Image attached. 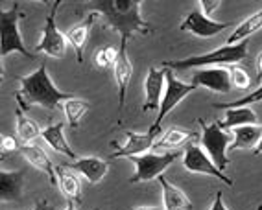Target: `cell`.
<instances>
[{
    "mask_svg": "<svg viewBox=\"0 0 262 210\" xmlns=\"http://www.w3.org/2000/svg\"><path fill=\"white\" fill-rule=\"evenodd\" d=\"M93 11L102 15L109 28L120 33V46L127 48V39L133 33H154L155 28L141 17V0H96Z\"/></svg>",
    "mask_w": 262,
    "mask_h": 210,
    "instance_id": "cell-1",
    "label": "cell"
},
{
    "mask_svg": "<svg viewBox=\"0 0 262 210\" xmlns=\"http://www.w3.org/2000/svg\"><path fill=\"white\" fill-rule=\"evenodd\" d=\"M20 90L17 92V102H19L20 109H26L30 105H41L47 109H56L61 107V103L67 100L74 98L72 94L61 92L57 89L54 81L50 80L47 70V63H41L35 72L20 78Z\"/></svg>",
    "mask_w": 262,
    "mask_h": 210,
    "instance_id": "cell-2",
    "label": "cell"
},
{
    "mask_svg": "<svg viewBox=\"0 0 262 210\" xmlns=\"http://www.w3.org/2000/svg\"><path fill=\"white\" fill-rule=\"evenodd\" d=\"M249 39L238 44H224L209 54L185 57L179 61H164V68L170 70H187V68H203L205 65H236L248 57Z\"/></svg>",
    "mask_w": 262,
    "mask_h": 210,
    "instance_id": "cell-3",
    "label": "cell"
},
{
    "mask_svg": "<svg viewBox=\"0 0 262 210\" xmlns=\"http://www.w3.org/2000/svg\"><path fill=\"white\" fill-rule=\"evenodd\" d=\"M23 15L19 13V4L15 2L11 6L10 11L2 10L0 11V57L11 56V54H20V56L33 59L35 54L30 52L28 48L24 46L23 39L19 33V19Z\"/></svg>",
    "mask_w": 262,
    "mask_h": 210,
    "instance_id": "cell-4",
    "label": "cell"
},
{
    "mask_svg": "<svg viewBox=\"0 0 262 210\" xmlns=\"http://www.w3.org/2000/svg\"><path fill=\"white\" fill-rule=\"evenodd\" d=\"M198 124L202 126V136H200V144H202L203 151L211 157L212 162L225 172L227 166L231 164L229 157H227V150L231 146V131H224L218 122L214 124H207L205 120H198Z\"/></svg>",
    "mask_w": 262,
    "mask_h": 210,
    "instance_id": "cell-5",
    "label": "cell"
},
{
    "mask_svg": "<svg viewBox=\"0 0 262 210\" xmlns=\"http://www.w3.org/2000/svg\"><path fill=\"white\" fill-rule=\"evenodd\" d=\"M183 155V151H170V153H144V155H137V157H131L133 164H135V173L127 179V182L135 184V182H146V181H154V179H159L161 175H164L166 168L170 164H173L176 160Z\"/></svg>",
    "mask_w": 262,
    "mask_h": 210,
    "instance_id": "cell-6",
    "label": "cell"
},
{
    "mask_svg": "<svg viewBox=\"0 0 262 210\" xmlns=\"http://www.w3.org/2000/svg\"><path fill=\"white\" fill-rule=\"evenodd\" d=\"M198 87L192 83H183L179 81L176 76H173V70L164 68V94H163V102H161L159 112H157V118H155L154 126L161 127V122L166 118L172 109L178 107V103L183 102L187 98L192 90H196Z\"/></svg>",
    "mask_w": 262,
    "mask_h": 210,
    "instance_id": "cell-7",
    "label": "cell"
},
{
    "mask_svg": "<svg viewBox=\"0 0 262 210\" xmlns=\"http://www.w3.org/2000/svg\"><path fill=\"white\" fill-rule=\"evenodd\" d=\"M183 166H185V170L190 173H203V175L216 177L218 181L225 182V184L231 188H233V184H234L233 179L227 177V175L212 162L211 157L203 151L202 146L192 144V142L187 146V150L183 151Z\"/></svg>",
    "mask_w": 262,
    "mask_h": 210,
    "instance_id": "cell-8",
    "label": "cell"
},
{
    "mask_svg": "<svg viewBox=\"0 0 262 210\" xmlns=\"http://www.w3.org/2000/svg\"><path fill=\"white\" fill-rule=\"evenodd\" d=\"M59 4H61L59 0L54 2V10L50 11V15L47 17V22H45L41 42H37L35 48H33L35 52H42V54H47L48 57H56V59L65 57L67 46H69L67 35L61 33L59 28L56 26V13H57V6Z\"/></svg>",
    "mask_w": 262,
    "mask_h": 210,
    "instance_id": "cell-9",
    "label": "cell"
},
{
    "mask_svg": "<svg viewBox=\"0 0 262 210\" xmlns=\"http://www.w3.org/2000/svg\"><path fill=\"white\" fill-rule=\"evenodd\" d=\"M161 135V127L154 126L146 133H135V131H126V144L118 148L115 153L111 155L113 159H131L137 157V153H148L150 150H154L155 142Z\"/></svg>",
    "mask_w": 262,
    "mask_h": 210,
    "instance_id": "cell-10",
    "label": "cell"
},
{
    "mask_svg": "<svg viewBox=\"0 0 262 210\" xmlns=\"http://www.w3.org/2000/svg\"><path fill=\"white\" fill-rule=\"evenodd\" d=\"M231 28V22H218V20H212L209 17L202 13L200 10H194L185 17L181 24H179V30L181 32H188L196 37H214L218 33H222L224 30Z\"/></svg>",
    "mask_w": 262,
    "mask_h": 210,
    "instance_id": "cell-11",
    "label": "cell"
},
{
    "mask_svg": "<svg viewBox=\"0 0 262 210\" xmlns=\"http://www.w3.org/2000/svg\"><path fill=\"white\" fill-rule=\"evenodd\" d=\"M192 85L196 87H205L218 94H229L233 81H231V72L224 66L218 68H196L192 74Z\"/></svg>",
    "mask_w": 262,
    "mask_h": 210,
    "instance_id": "cell-12",
    "label": "cell"
},
{
    "mask_svg": "<svg viewBox=\"0 0 262 210\" xmlns=\"http://www.w3.org/2000/svg\"><path fill=\"white\" fill-rule=\"evenodd\" d=\"M144 92L146 98L144 103H142V112H148L151 109H159L164 94V68L159 70L155 68V66H150L144 81Z\"/></svg>",
    "mask_w": 262,
    "mask_h": 210,
    "instance_id": "cell-13",
    "label": "cell"
},
{
    "mask_svg": "<svg viewBox=\"0 0 262 210\" xmlns=\"http://www.w3.org/2000/svg\"><path fill=\"white\" fill-rule=\"evenodd\" d=\"M20 155L28 160V164H32L33 168H37V170H41V172L47 173L48 179H50V182H52V186H59L56 166H54V162L50 160L48 153H45V150H42L41 146L23 144V148H20Z\"/></svg>",
    "mask_w": 262,
    "mask_h": 210,
    "instance_id": "cell-14",
    "label": "cell"
},
{
    "mask_svg": "<svg viewBox=\"0 0 262 210\" xmlns=\"http://www.w3.org/2000/svg\"><path fill=\"white\" fill-rule=\"evenodd\" d=\"M65 166L74 170L76 173H80L91 184H98L109 172V164L98 157H81V159H76L74 162L65 164Z\"/></svg>",
    "mask_w": 262,
    "mask_h": 210,
    "instance_id": "cell-15",
    "label": "cell"
},
{
    "mask_svg": "<svg viewBox=\"0 0 262 210\" xmlns=\"http://www.w3.org/2000/svg\"><path fill=\"white\" fill-rule=\"evenodd\" d=\"M96 17H98V13L91 11V13L87 15V19L81 20V22H78L76 26H72V28L65 33L69 44L74 48L76 61H78L80 65L83 63V50H85V46H87V41H89V35H91V28H93L94 19H96Z\"/></svg>",
    "mask_w": 262,
    "mask_h": 210,
    "instance_id": "cell-16",
    "label": "cell"
},
{
    "mask_svg": "<svg viewBox=\"0 0 262 210\" xmlns=\"http://www.w3.org/2000/svg\"><path fill=\"white\" fill-rule=\"evenodd\" d=\"M120 50V56L118 61L113 66V72H115V80H117L118 87V111L124 109V102H126V92H127V85L131 81V76H133V65H131L129 57H127V48H118Z\"/></svg>",
    "mask_w": 262,
    "mask_h": 210,
    "instance_id": "cell-17",
    "label": "cell"
},
{
    "mask_svg": "<svg viewBox=\"0 0 262 210\" xmlns=\"http://www.w3.org/2000/svg\"><path fill=\"white\" fill-rule=\"evenodd\" d=\"M56 173H57V181H59V188L63 192V196L69 201L80 205L81 203V182L78 173L74 170H71L65 164H59L56 166Z\"/></svg>",
    "mask_w": 262,
    "mask_h": 210,
    "instance_id": "cell-18",
    "label": "cell"
},
{
    "mask_svg": "<svg viewBox=\"0 0 262 210\" xmlns=\"http://www.w3.org/2000/svg\"><path fill=\"white\" fill-rule=\"evenodd\" d=\"M161 186H163V206L164 210H192L194 205L192 201L187 197V194L178 188L176 184L168 181V179L161 175L159 177Z\"/></svg>",
    "mask_w": 262,
    "mask_h": 210,
    "instance_id": "cell-19",
    "label": "cell"
},
{
    "mask_svg": "<svg viewBox=\"0 0 262 210\" xmlns=\"http://www.w3.org/2000/svg\"><path fill=\"white\" fill-rule=\"evenodd\" d=\"M24 177L26 173L24 170H17V172H0V199L4 201H15L23 196L24 188Z\"/></svg>",
    "mask_w": 262,
    "mask_h": 210,
    "instance_id": "cell-20",
    "label": "cell"
},
{
    "mask_svg": "<svg viewBox=\"0 0 262 210\" xmlns=\"http://www.w3.org/2000/svg\"><path fill=\"white\" fill-rule=\"evenodd\" d=\"M63 129H65V124L63 122H56V124H50L48 127L41 131V138L50 146L52 150L57 151V153L67 155L69 159L76 160V153L72 151V148L67 142L65 135H63Z\"/></svg>",
    "mask_w": 262,
    "mask_h": 210,
    "instance_id": "cell-21",
    "label": "cell"
},
{
    "mask_svg": "<svg viewBox=\"0 0 262 210\" xmlns=\"http://www.w3.org/2000/svg\"><path fill=\"white\" fill-rule=\"evenodd\" d=\"M262 126H242L233 129V142L227 151L236 150H255L260 142Z\"/></svg>",
    "mask_w": 262,
    "mask_h": 210,
    "instance_id": "cell-22",
    "label": "cell"
},
{
    "mask_svg": "<svg viewBox=\"0 0 262 210\" xmlns=\"http://www.w3.org/2000/svg\"><path fill=\"white\" fill-rule=\"evenodd\" d=\"M194 138H200V135L194 133V131L181 129V127H170L168 131H164L163 135L159 136L154 150H178L179 146L187 144V142H190Z\"/></svg>",
    "mask_w": 262,
    "mask_h": 210,
    "instance_id": "cell-23",
    "label": "cell"
},
{
    "mask_svg": "<svg viewBox=\"0 0 262 210\" xmlns=\"http://www.w3.org/2000/svg\"><path fill=\"white\" fill-rule=\"evenodd\" d=\"M224 131L236 129L242 126H258L257 112L249 107H238V109H227L225 111V118L218 122Z\"/></svg>",
    "mask_w": 262,
    "mask_h": 210,
    "instance_id": "cell-24",
    "label": "cell"
},
{
    "mask_svg": "<svg viewBox=\"0 0 262 210\" xmlns=\"http://www.w3.org/2000/svg\"><path fill=\"white\" fill-rule=\"evenodd\" d=\"M258 30H262V10L253 13L251 17L244 19L242 22L233 30L229 37H227V44H238V42L249 39V35L257 33Z\"/></svg>",
    "mask_w": 262,
    "mask_h": 210,
    "instance_id": "cell-25",
    "label": "cell"
},
{
    "mask_svg": "<svg viewBox=\"0 0 262 210\" xmlns=\"http://www.w3.org/2000/svg\"><path fill=\"white\" fill-rule=\"evenodd\" d=\"M41 127L37 126V122H33L24 114L23 109H17V136L23 144H33L35 138L41 136Z\"/></svg>",
    "mask_w": 262,
    "mask_h": 210,
    "instance_id": "cell-26",
    "label": "cell"
},
{
    "mask_svg": "<svg viewBox=\"0 0 262 210\" xmlns=\"http://www.w3.org/2000/svg\"><path fill=\"white\" fill-rule=\"evenodd\" d=\"M61 109H63L67 120H69V126H71L72 129H76V127L80 126L81 118H83L85 114H87V111L91 109V103L81 98H71L61 103Z\"/></svg>",
    "mask_w": 262,
    "mask_h": 210,
    "instance_id": "cell-27",
    "label": "cell"
},
{
    "mask_svg": "<svg viewBox=\"0 0 262 210\" xmlns=\"http://www.w3.org/2000/svg\"><path fill=\"white\" fill-rule=\"evenodd\" d=\"M262 102V85L257 90H253L251 94H246L244 98L234 100L229 103H214V109H238V107H249L251 103H258Z\"/></svg>",
    "mask_w": 262,
    "mask_h": 210,
    "instance_id": "cell-28",
    "label": "cell"
},
{
    "mask_svg": "<svg viewBox=\"0 0 262 210\" xmlns=\"http://www.w3.org/2000/svg\"><path fill=\"white\" fill-rule=\"evenodd\" d=\"M229 72H231V81H233V85L236 87V89H240V90L249 89L251 80H249V74L246 72V70L240 68V66H233Z\"/></svg>",
    "mask_w": 262,
    "mask_h": 210,
    "instance_id": "cell-29",
    "label": "cell"
},
{
    "mask_svg": "<svg viewBox=\"0 0 262 210\" xmlns=\"http://www.w3.org/2000/svg\"><path fill=\"white\" fill-rule=\"evenodd\" d=\"M23 146L19 144V138H15L11 135H2L0 136V151H2V157H6L8 153H15V151H20Z\"/></svg>",
    "mask_w": 262,
    "mask_h": 210,
    "instance_id": "cell-30",
    "label": "cell"
},
{
    "mask_svg": "<svg viewBox=\"0 0 262 210\" xmlns=\"http://www.w3.org/2000/svg\"><path fill=\"white\" fill-rule=\"evenodd\" d=\"M222 4V0H200L198 6H200V11H202L205 17L211 19V15L218 10V6Z\"/></svg>",
    "mask_w": 262,
    "mask_h": 210,
    "instance_id": "cell-31",
    "label": "cell"
},
{
    "mask_svg": "<svg viewBox=\"0 0 262 210\" xmlns=\"http://www.w3.org/2000/svg\"><path fill=\"white\" fill-rule=\"evenodd\" d=\"M94 65H96V68H100V70L107 68V66H109L107 59H105V54H103V48L94 54Z\"/></svg>",
    "mask_w": 262,
    "mask_h": 210,
    "instance_id": "cell-32",
    "label": "cell"
},
{
    "mask_svg": "<svg viewBox=\"0 0 262 210\" xmlns=\"http://www.w3.org/2000/svg\"><path fill=\"white\" fill-rule=\"evenodd\" d=\"M224 194H222V190H218L216 192V199H214V203H212V206L209 210H229L227 206H225V203H224Z\"/></svg>",
    "mask_w": 262,
    "mask_h": 210,
    "instance_id": "cell-33",
    "label": "cell"
},
{
    "mask_svg": "<svg viewBox=\"0 0 262 210\" xmlns=\"http://www.w3.org/2000/svg\"><path fill=\"white\" fill-rule=\"evenodd\" d=\"M257 80L258 83H262V50L257 56Z\"/></svg>",
    "mask_w": 262,
    "mask_h": 210,
    "instance_id": "cell-34",
    "label": "cell"
},
{
    "mask_svg": "<svg viewBox=\"0 0 262 210\" xmlns=\"http://www.w3.org/2000/svg\"><path fill=\"white\" fill-rule=\"evenodd\" d=\"M33 210H52V208H50V206H48L47 199H42V201H39L37 205L33 206Z\"/></svg>",
    "mask_w": 262,
    "mask_h": 210,
    "instance_id": "cell-35",
    "label": "cell"
},
{
    "mask_svg": "<svg viewBox=\"0 0 262 210\" xmlns=\"http://www.w3.org/2000/svg\"><path fill=\"white\" fill-rule=\"evenodd\" d=\"M260 153H262V136H260V142H258V146L253 150V155H255V157H258Z\"/></svg>",
    "mask_w": 262,
    "mask_h": 210,
    "instance_id": "cell-36",
    "label": "cell"
},
{
    "mask_svg": "<svg viewBox=\"0 0 262 210\" xmlns=\"http://www.w3.org/2000/svg\"><path fill=\"white\" fill-rule=\"evenodd\" d=\"M131 210H161L157 206H133Z\"/></svg>",
    "mask_w": 262,
    "mask_h": 210,
    "instance_id": "cell-37",
    "label": "cell"
},
{
    "mask_svg": "<svg viewBox=\"0 0 262 210\" xmlns=\"http://www.w3.org/2000/svg\"><path fill=\"white\" fill-rule=\"evenodd\" d=\"M65 210H78L76 208V203H72V201H69V205H67Z\"/></svg>",
    "mask_w": 262,
    "mask_h": 210,
    "instance_id": "cell-38",
    "label": "cell"
},
{
    "mask_svg": "<svg viewBox=\"0 0 262 210\" xmlns=\"http://www.w3.org/2000/svg\"><path fill=\"white\" fill-rule=\"evenodd\" d=\"M257 210H262V203H260V205L257 206Z\"/></svg>",
    "mask_w": 262,
    "mask_h": 210,
    "instance_id": "cell-39",
    "label": "cell"
},
{
    "mask_svg": "<svg viewBox=\"0 0 262 210\" xmlns=\"http://www.w3.org/2000/svg\"><path fill=\"white\" fill-rule=\"evenodd\" d=\"M98 210H100V208H98Z\"/></svg>",
    "mask_w": 262,
    "mask_h": 210,
    "instance_id": "cell-40",
    "label": "cell"
}]
</instances>
